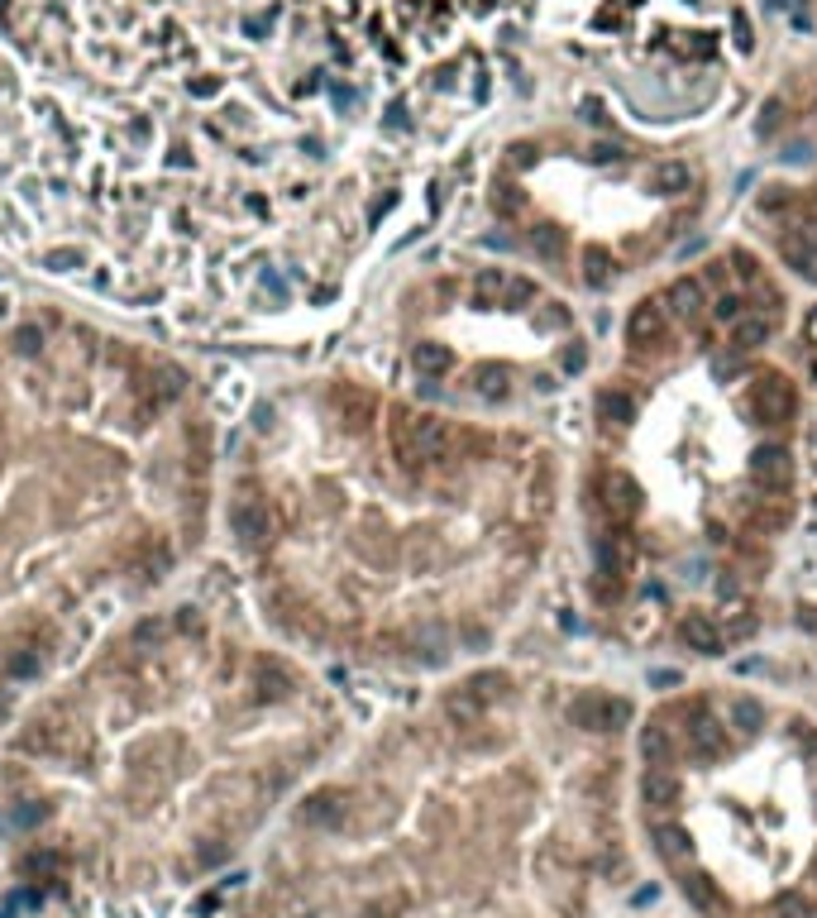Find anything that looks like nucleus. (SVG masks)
<instances>
[{
  "label": "nucleus",
  "instance_id": "17",
  "mask_svg": "<svg viewBox=\"0 0 817 918\" xmlns=\"http://www.w3.org/2000/svg\"><path fill=\"white\" fill-rule=\"evenodd\" d=\"M641 799L650 809H664V803L674 799V775L670 770H645L641 775Z\"/></svg>",
  "mask_w": 817,
  "mask_h": 918
},
{
  "label": "nucleus",
  "instance_id": "29",
  "mask_svg": "<svg viewBox=\"0 0 817 918\" xmlns=\"http://www.w3.org/2000/svg\"><path fill=\"white\" fill-rule=\"evenodd\" d=\"M731 30H737V48L751 53V44H755V38H751V20H745V15H731Z\"/></svg>",
  "mask_w": 817,
  "mask_h": 918
},
{
  "label": "nucleus",
  "instance_id": "30",
  "mask_svg": "<svg viewBox=\"0 0 817 918\" xmlns=\"http://www.w3.org/2000/svg\"><path fill=\"white\" fill-rule=\"evenodd\" d=\"M584 364H588V350H584V344L574 340L569 350H564V369H569V373H578V369H584Z\"/></svg>",
  "mask_w": 817,
  "mask_h": 918
},
{
  "label": "nucleus",
  "instance_id": "12",
  "mask_svg": "<svg viewBox=\"0 0 817 918\" xmlns=\"http://www.w3.org/2000/svg\"><path fill=\"white\" fill-rule=\"evenodd\" d=\"M641 761L650 765V770H670V761H674V742H670V732H664L660 722H650V727L641 732Z\"/></svg>",
  "mask_w": 817,
  "mask_h": 918
},
{
  "label": "nucleus",
  "instance_id": "9",
  "mask_svg": "<svg viewBox=\"0 0 817 918\" xmlns=\"http://www.w3.org/2000/svg\"><path fill=\"white\" fill-rule=\"evenodd\" d=\"M779 254H784V263H788L798 277H817V240H808L803 230L784 234V240H779Z\"/></svg>",
  "mask_w": 817,
  "mask_h": 918
},
{
  "label": "nucleus",
  "instance_id": "28",
  "mask_svg": "<svg viewBox=\"0 0 817 918\" xmlns=\"http://www.w3.org/2000/svg\"><path fill=\"white\" fill-rule=\"evenodd\" d=\"M774 124H779V101H765V110H760V120H755V134H760V139H770V134H774Z\"/></svg>",
  "mask_w": 817,
  "mask_h": 918
},
{
  "label": "nucleus",
  "instance_id": "22",
  "mask_svg": "<svg viewBox=\"0 0 817 918\" xmlns=\"http://www.w3.org/2000/svg\"><path fill=\"white\" fill-rule=\"evenodd\" d=\"M655 187H664V191H684V187H688V168H684V163H664V168L655 173Z\"/></svg>",
  "mask_w": 817,
  "mask_h": 918
},
{
  "label": "nucleus",
  "instance_id": "16",
  "mask_svg": "<svg viewBox=\"0 0 817 918\" xmlns=\"http://www.w3.org/2000/svg\"><path fill=\"white\" fill-rule=\"evenodd\" d=\"M411 364H417V373H425V378H435V373H445L450 364H454V354L445 350V344H417V350H411Z\"/></svg>",
  "mask_w": 817,
  "mask_h": 918
},
{
  "label": "nucleus",
  "instance_id": "10",
  "mask_svg": "<svg viewBox=\"0 0 817 918\" xmlns=\"http://www.w3.org/2000/svg\"><path fill=\"white\" fill-rule=\"evenodd\" d=\"M703 306H708V292H703L698 277H678V283H670V311L678 316V321H698Z\"/></svg>",
  "mask_w": 817,
  "mask_h": 918
},
{
  "label": "nucleus",
  "instance_id": "13",
  "mask_svg": "<svg viewBox=\"0 0 817 918\" xmlns=\"http://www.w3.org/2000/svg\"><path fill=\"white\" fill-rule=\"evenodd\" d=\"M774 336V316L770 311H745L737 316V350H760Z\"/></svg>",
  "mask_w": 817,
  "mask_h": 918
},
{
  "label": "nucleus",
  "instance_id": "24",
  "mask_svg": "<svg viewBox=\"0 0 817 918\" xmlns=\"http://www.w3.org/2000/svg\"><path fill=\"white\" fill-rule=\"evenodd\" d=\"M307 818H311V823H335V818H340L335 795H316V799H311V809H307Z\"/></svg>",
  "mask_w": 817,
  "mask_h": 918
},
{
  "label": "nucleus",
  "instance_id": "4",
  "mask_svg": "<svg viewBox=\"0 0 817 918\" xmlns=\"http://www.w3.org/2000/svg\"><path fill=\"white\" fill-rule=\"evenodd\" d=\"M230 531L244 540V546H258V540H268L273 531V512L268 503H258V497H234L230 503Z\"/></svg>",
  "mask_w": 817,
  "mask_h": 918
},
{
  "label": "nucleus",
  "instance_id": "32",
  "mask_svg": "<svg viewBox=\"0 0 817 918\" xmlns=\"http://www.w3.org/2000/svg\"><path fill=\"white\" fill-rule=\"evenodd\" d=\"M593 153H598V163H617V158H621V153H617L612 144H598V149H593Z\"/></svg>",
  "mask_w": 817,
  "mask_h": 918
},
{
  "label": "nucleus",
  "instance_id": "18",
  "mask_svg": "<svg viewBox=\"0 0 817 918\" xmlns=\"http://www.w3.org/2000/svg\"><path fill=\"white\" fill-rule=\"evenodd\" d=\"M445 713H450L454 722H459V727H474V722L483 718V699H478V693H474V689H468V684H464L459 693H450V703H445Z\"/></svg>",
  "mask_w": 817,
  "mask_h": 918
},
{
  "label": "nucleus",
  "instance_id": "6",
  "mask_svg": "<svg viewBox=\"0 0 817 918\" xmlns=\"http://www.w3.org/2000/svg\"><path fill=\"white\" fill-rule=\"evenodd\" d=\"M678 636H684V646L698 650V656H717V650H727V636H722V627H717L708 612H684V617H678Z\"/></svg>",
  "mask_w": 817,
  "mask_h": 918
},
{
  "label": "nucleus",
  "instance_id": "26",
  "mask_svg": "<svg viewBox=\"0 0 817 918\" xmlns=\"http://www.w3.org/2000/svg\"><path fill=\"white\" fill-rule=\"evenodd\" d=\"M5 675L10 679H29V675H38V650H24V656H15L5 665Z\"/></svg>",
  "mask_w": 817,
  "mask_h": 918
},
{
  "label": "nucleus",
  "instance_id": "2",
  "mask_svg": "<svg viewBox=\"0 0 817 918\" xmlns=\"http://www.w3.org/2000/svg\"><path fill=\"white\" fill-rule=\"evenodd\" d=\"M569 722L584 732H621L631 722V703L617 693H584L569 703Z\"/></svg>",
  "mask_w": 817,
  "mask_h": 918
},
{
  "label": "nucleus",
  "instance_id": "19",
  "mask_svg": "<svg viewBox=\"0 0 817 918\" xmlns=\"http://www.w3.org/2000/svg\"><path fill=\"white\" fill-rule=\"evenodd\" d=\"M584 283L588 287H607V283H612V254H607V249H588V254H584Z\"/></svg>",
  "mask_w": 817,
  "mask_h": 918
},
{
  "label": "nucleus",
  "instance_id": "7",
  "mask_svg": "<svg viewBox=\"0 0 817 918\" xmlns=\"http://www.w3.org/2000/svg\"><path fill=\"white\" fill-rule=\"evenodd\" d=\"M660 336H664V306H660V302L631 306V316H627V344H636V350H655Z\"/></svg>",
  "mask_w": 817,
  "mask_h": 918
},
{
  "label": "nucleus",
  "instance_id": "31",
  "mask_svg": "<svg viewBox=\"0 0 817 918\" xmlns=\"http://www.w3.org/2000/svg\"><path fill=\"white\" fill-rule=\"evenodd\" d=\"M741 311H745L741 297H722V302H717V321H737Z\"/></svg>",
  "mask_w": 817,
  "mask_h": 918
},
{
  "label": "nucleus",
  "instance_id": "14",
  "mask_svg": "<svg viewBox=\"0 0 817 918\" xmlns=\"http://www.w3.org/2000/svg\"><path fill=\"white\" fill-rule=\"evenodd\" d=\"M598 416H602L607 426H627L631 416H636L631 393H612V387H607V393H598Z\"/></svg>",
  "mask_w": 817,
  "mask_h": 918
},
{
  "label": "nucleus",
  "instance_id": "8",
  "mask_svg": "<svg viewBox=\"0 0 817 918\" xmlns=\"http://www.w3.org/2000/svg\"><path fill=\"white\" fill-rule=\"evenodd\" d=\"M688 742H694V751H698V756H708V761H722V756H727V732H722V722H717L712 713H698V718H694Z\"/></svg>",
  "mask_w": 817,
  "mask_h": 918
},
{
  "label": "nucleus",
  "instance_id": "1",
  "mask_svg": "<svg viewBox=\"0 0 817 918\" xmlns=\"http://www.w3.org/2000/svg\"><path fill=\"white\" fill-rule=\"evenodd\" d=\"M387 445H392L401 469H425L435 459H445L450 450V426L440 416H417V412H397L387 426Z\"/></svg>",
  "mask_w": 817,
  "mask_h": 918
},
{
  "label": "nucleus",
  "instance_id": "5",
  "mask_svg": "<svg viewBox=\"0 0 817 918\" xmlns=\"http://www.w3.org/2000/svg\"><path fill=\"white\" fill-rule=\"evenodd\" d=\"M751 483L765 493L784 489L788 483V450L784 445H755L751 450Z\"/></svg>",
  "mask_w": 817,
  "mask_h": 918
},
{
  "label": "nucleus",
  "instance_id": "21",
  "mask_svg": "<svg viewBox=\"0 0 817 918\" xmlns=\"http://www.w3.org/2000/svg\"><path fill=\"white\" fill-rule=\"evenodd\" d=\"M531 244H535V254H545V259H555L560 249H564V240H560V230H555V225L531 230Z\"/></svg>",
  "mask_w": 817,
  "mask_h": 918
},
{
  "label": "nucleus",
  "instance_id": "15",
  "mask_svg": "<svg viewBox=\"0 0 817 918\" xmlns=\"http://www.w3.org/2000/svg\"><path fill=\"white\" fill-rule=\"evenodd\" d=\"M474 297H478V302H507V297H511V273L483 268V273L474 277Z\"/></svg>",
  "mask_w": 817,
  "mask_h": 918
},
{
  "label": "nucleus",
  "instance_id": "23",
  "mask_svg": "<svg viewBox=\"0 0 817 918\" xmlns=\"http://www.w3.org/2000/svg\"><path fill=\"white\" fill-rule=\"evenodd\" d=\"M44 268L72 273V268H81V254H77V249H48V254H44Z\"/></svg>",
  "mask_w": 817,
  "mask_h": 918
},
{
  "label": "nucleus",
  "instance_id": "35",
  "mask_svg": "<svg viewBox=\"0 0 817 918\" xmlns=\"http://www.w3.org/2000/svg\"><path fill=\"white\" fill-rule=\"evenodd\" d=\"M813 875H817V861H813Z\"/></svg>",
  "mask_w": 817,
  "mask_h": 918
},
{
  "label": "nucleus",
  "instance_id": "25",
  "mask_svg": "<svg viewBox=\"0 0 817 918\" xmlns=\"http://www.w3.org/2000/svg\"><path fill=\"white\" fill-rule=\"evenodd\" d=\"M502 378H507L502 369H478V373H474V383L483 387V397H493V402H497V397L507 393V387H502Z\"/></svg>",
  "mask_w": 817,
  "mask_h": 918
},
{
  "label": "nucleus",
  "instance_id": "3",
  "mask_svg": "<svg viewBox=\"0 0 817 918\" xmlns=\"http://www.w3.org/2000/svg\"><path fill=\"white\" fill-rule=\"evenodd\" d=\"M745 412H751L755 426H774L794 412V387H788L779 373H760V378L745 387Z\"/></svg>",
  "mask_w": 817,
  "mask_h": 918
},
{
  "label": "nucleus",
  "instance_id": "33",
  "mask_svg": "<svg viewBox=\"0 0 817 918\" xmlns=\"http://www.w3.org/2000/svg\"><path fill=\"white\" fill-rule=\"evenodd\" d=\"M5 718H10V693L0 689V722H5Z\"/></svg>",
  "mask_w": 817,
  "mask_h": 918
},
{
  "label": "nucleus",
  "instance_id": "34",
  "mask_svg": "<svg viewBox=\"0 0 817 918\" xmlns=\"http://www.w3.org/2000/svg\"><path fill=\"white\" fill-rule=\"evenodd\" d=\"M813 336H817V316H813Z\"/></svg>",
  "mask_w": 817,
  "mask_h": 918
},
{
  "label": "nucleus",
  "instance_id": "20",
  "mask_svg": "<svg viewBox=\"0 0 817 918\" xmlns=\"http://www.w3.org/2000/svg\"><path fill=\"white\" fill-rule=\"evenodd\" d=\"M731 722H737L741 732H760L765 708H760V699H737V703H731Z\"/></svg>",
  "mask_w": 817,
  "mask_h": 918
},
{
  "label": "nucleus",
  "instance_id": "11",
  "mask_svg": "<svg viewBox=\"0 0 817 918\" xmlns=\"http://www.w3.org/2000/svg\"><path fill=\"white\" fill-rule=\"evenodd\" d=\"M636 503H641V489L631 483V474H607V483H602V507L612 512V517H631Z\"/></svg>",
  "mask_w": 817,
  "mask_h": 918
},
{
  "label": "nucleus",
  "instance_id": "27",
  "mask_svg": "<svg viewBox=\"0 0 817 918\" xmlns=\"http://www.w3.org/2000/svg\"><path fill=\"white\" fill-rule=\"evenodd\" d=\"M417 646H425V656L440 660V656H445V627H425V632L417 636Z\"/></svg>",
  "mask_w": 817,
  "mask_h": 918
}]
</instances>
